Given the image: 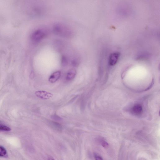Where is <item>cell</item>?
Instances as JSON below:
<instances>
[{
	"mask_svg": "<svg viewBox=\"0 0 160 160\" xmlns=\"http://www.w3.org/2000/svg\"><path fill=\"white\" fill-rule=\"evenodd\" d=\"M45 35V32L43 30H39L35 31L32 35V40L35 42L41 41Z\"/></svg>",
	"mask_w": 160,
	"mask_h": 160,
	"instance_id": "1",
	"label": "cell"
},
{
	"mask_svg": "<svg viewBox=\"0 0 160 160\" xmlns=\"http://www.w3.org/2000/svg\"><path fill=\"white\" fill-rule=\"evenodd\" d=\"M35 94L37 97L42 99H49L53 96L52 93L43 90L37 91L35 92Z\"/></svg>",
	"mask_w": 160,
	"mask_h": 160,
	"instance_id": "2",
	"label": "cell"
},
{
	"mask_svg": "<svg viewBox=\"0 0 160 160\" xmlns=\"http://www.w3.org/2000/svg\"><path fill=\"white\" fill-rule=\"evenodd\" d=\"M119 52H116L113 53L109 56V63L111 66H114L117 63L120 56Z\"/></svg>",
	"mask_w": 160,
	"mask_h": 160,
	"instance_id": "3",
	"label": "cell"
},
{
	"mask_svg": "<svg viewBox=\"0 0 160 160\" xmlns=\"http://www.w3.org/2000/svg\"><path fill=\"white\" fill-rule=\"evenodd\" d=\"M61 72L60 71H55L53 73L49 78V81L51 83L57 81L60 78Z\"/></svg>",
	"mask_w": 160,
	"mask_h": 160,
	"instance_id": "4",
	"label": "cell"
},
{
	"mask_svg": "<svg viewBox=\"0 0 160 160\" xmlns=\"http://www.w3.org/2000/svg\"><path fill=\"white\" fill-rule=\"evenodd\" d=\"M77 72L74 69H71L67 73L66 79L68 80H70L73 79L76 77Z\"/></svg>",
	"mask_w": 160,
	"mask_h": 160,
	"instance_id": "5",
	"label": "cell"
},
{
	"mask_svg": "<svg viewBox=\"0 0 160 160\" xmlns=\"http://www.w3.org/2000/svg\"><path fill=\"white\" fill-rule=\"evenodd\" d=\"M132 110L135 114H140L142 111V107L140 105L136 104L133 107Z\"/></svg>",
	"mask_w": 160,
	"mask_h": 160,
	"instance_id": "6",
	"label": "cell"
},
{
	"mask_svg": "<svg viewBox=\"0 0 160 160\" xmlns=\"http://www.w3.org/2000/svg\"><path fill=\"white\" fill-rule=\"evenodd\" d=\"M8 155L5 148L2 145H0V157L7 158Z\"/></svg>",
	"mask_w": 160,
	"mask_h": 160,
	"instance_id": "7",
	"label": "cell"
},
{
	"mask_svg": "<svg viewBox=\"0 0 160 160\" xmlns=\"http://www.w3.org/2000/svg\"><path fill=\"white\" fill-rule=\"evenodd\" d=\"M11 130V129L3 124L2 122H0V131H9Z\"/></svg>",
	"mask_w": 160,
	"mask_h": 160,
	"instance_id": "8",
	"label": "cell"
},
{
	"mask_svg": "<svg viewBox=\"0 0 160 160\" xmlns=\"http://www.w3.org/2000/svg\"><path fill=\"white\" fill-rule=\"evenodd\" d=\"M94 155L96 160H103L102 157L96 153L94 154Z\"/></svg>",
	"mask_w": 160,
	"mask_h": 160,
	"instance_id": "9",
	"label": "cell"
},
{
	"mask_svg": "<svg viewBox=\"0 0 160 160\" xmlns=\"http://www.w3.org/2000/svg\"><path fill=\"white\" fill-rule=\"evenodd\" d=\"M102 145L104 148H107L109 145L104 140H102L101 142Z\"/></svg>",
	"mask_w": 160,
	"mask_h": 160,
	"instance_id": "10",
	"label": "cell"
},
{
	"mask_svg": "<svg viewBox=\"0 0 160 160\" xmlns=\"http://www.w3.org/2000/svg\"><path fill=\"white\" fill-rule=\"evenodd\" d=\"M48 160H55L51 157H49L48 158Z\"/></svg>",
	"mask_w": 160,
	"mask_h": 160,
	"instance_id": "11",
	"label": "cell"
}]
</instances>
